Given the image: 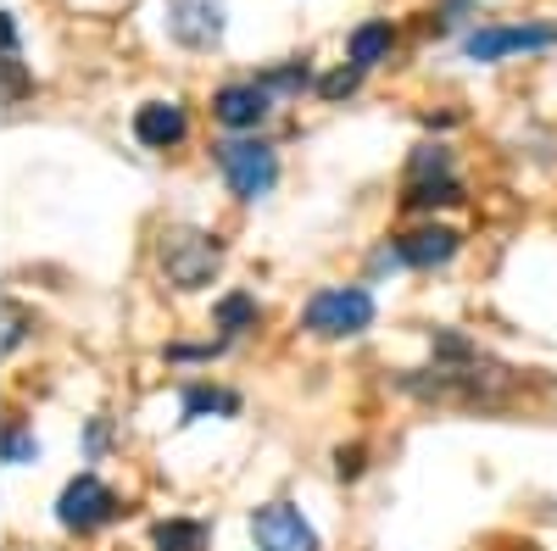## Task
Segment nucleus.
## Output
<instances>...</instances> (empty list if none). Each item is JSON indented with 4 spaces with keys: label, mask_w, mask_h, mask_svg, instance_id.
<instances>
[{
    "label": "nucleus",
    "mask_w": 557,
    "mask_h": 551,
    "mask_svg": "<svg viewBox=\"0 0 557 551\" xmlns=\"http://www.w3.org/2000/svg\"><path fill=\"white\" fill-rule=\"evenodd\" d=\"M184 134H190V117H184L178 101H146V107L134 112V140H139V146H151V151L178 146Z\"/></svg>",
    "instance_id": "9"
},
{
    "label": "nucleus",
    "mask_w": 557,
    "mask_h": 551,
    "mask_svg": "<svg viewBox=\"0 0 557 551\" xmlns=\"http://www.w3.org/2000/svg\"><path fill=\"white\" fill-rule=\"evenodd\" d=\"M335 468H341L346 479H357V474H362V451H357V446H351V451H341V463H335Z\"/></svg>",
    "instance_id": "20"
},
{
    "label": "nucleus",
    "mask_w": 557,
    "mask_h": 551,
    "mask_svg": "<svg viewBox=\"0 0 557 551\" xmlns=\"http://www.w3.org/2000/svg\"><path fill=\"white\" fill-rule=\"evenodd\" d=\"M112 518H117V496H112L96 474H78V479L62 490V501H57V524L73 529V535H89V529H101V524H112Z\"/></svg>",
    "instance_id": "5"
},
{
    "label": "nucleus",
    "mask_w": 557,
    "mask_h": 551,
    "mask_svg": "<svg viewBox=\"0 0 557 551\" xmlns=\"http://www.w3.org/2000/svg\"><path fill=\"white\" fill-rule=\"evenodd\" d=\"M412 212H435V206H457L462 201V184L457 173L451 178H407V196H401Z\"/></svg>",
    "instance_id": "12"
},
{
    "label": "nucleus",
    "mask_w": 557,
    "mask_h": 551,
    "mask_svg": "<svg viewBox=\"0 0 557 551\" xmlns=\"http://www.w3.org/2000/svg\"><path fill=\"white\" fill-rule=\"evenodd\" d=\"M151 540H157V551H207V529L196 518H168L151 529Z\"/></svg>",
    "instance_id": "13"
},
{
    "label": "nucleus",
    "mask_w": 557,
    "mask_h": 551,
    "mask_svg": "<svg viewBox=\"0 0 557 551\" xmlns=\"http://www.w3.org/2000/svg\"><path fill=\"white\" fill-rule=\"evenodd\" d=\"M201 412H240V396H228V390H207V385L184 390V424L201 418Z\"/></svg>",
    "instance_id": "15"
},
{
    "label": "nucleus",
    "mask_w": 557,
    "mask_h": 551,
    "mask_svg": "<svg viewBox=\"0 0 557 551\" xmlns=\"http://www.w3.org/2000/svg\"><path fill=\"white\" fill-rule=\"evenodd\" d=\"M407 178H451V151L446 146H418Z\"/></svg>",
    "instance_id": "16"
},
{
    "label": "nucleus",
    "mask_w": 557,
    "mask_h": 551,
    "mask_svg": "<svg viewBox=\"0 0 557 551\" xmlns=\"http://www.w3.org/2000/svg\"><path fill=\"white\" fill-rule=\"evenodd\" d=\"M396 251H401L407 267H446L462 251V235L446 223H424V228H412L407 240H396Z\"/></svg>",
    "instance_id": "10"
},
{
    "label": "nucleus",
    "mask_w": 557,
    "mask_h": 551,
    "mask_svg": "<svg viewBox=\"0 0 557 551\" xmlns=\"http://www.w3.org/2000/svg\"><path fill=\"white\" fill-rule=\"evenodd\" d=\"M251 535L257 551H318V529L290 508V501H268L251 513Z\"/></svg>",
    "instance_id": "6"
},
{
    "label": "nucleus",
    "mask_w": 557,
    "mask_h": 551,
    "mask_svg": "<svg viewBox=\"0 0 557 551\" xmlns=\"http://www.w3.org/2000/svg\"><path fill=\"white\" fill-rule=\"evenodd\" d=\"M212 317H218V329H223V335H240V329H257V301L235 290V296H223V301H218V312H212Z\"/></svg>",
    "instance_id": "14"
},
{
    "label": "nucleus",
    "mask_w": 557,
    "mask_h": 551,
    "mask_svg": "<svg viewBox=\"0 0 557 551\" xmlns=\"http://www.w3.org/2000/svg\"><path fill=\"white\" fill-rule=\"evenodd\" d=\"M223 28H228L223 0H168V34L184 51H212L223 39Z\"/></svg>",
    "instance_id": "7"
},
{
    "label": "nucleus",
    "mask_w": 557,
    "mask_h": 551,
    "mask_svg": "<svg viewBox=\"0 0 557 551\" xmlns=\"http://www.w3.org/2000/svg\"><path fill=\"white\" fill-rule=\"evenodd\" d=\"M357 78H362V67H341V73H330V78H323L318 89H323L330 101H341V96H351V89H357Z\"/></svg>",
    "instance_id": "19"
},
{
    "label": "nucleus",
    "mask_w": 557,
    "mask_h": 551,
    "mask_svg": "<svg viewBox=\"0 0 557 551\" xmlns=\"http://www.w3.org/2000/svg\"><path fill=\"white\" fill-rule=\"evenodd\" d=\"M218 167H223L228 190H235L240 201H262L273 190V178H278V156L262 140H228V146H218Z\"/></svg>",
    "instance_id": "3"
},
{
    "label": "nucleus",
    "mask_w": 557,
    "mask_h": 551,
    "mask_svg": "<svg viewBox=\"0 0 557 551\" xmlns=\"http://www.w3.org/2000/svg\"><path fill=\"white\" fill-rule=\"evenodd\" d=\"M28 456H39V440H34V435H23V429H12V435H7V463H12V468H23Z\"/></svg>",
    "instance_id": "18"
},
{
    "label": "nucleus",
    "mask_w": 557,
    "mask_h": 551,
    "mask_svg": "<svg viewBox=\"0 0 557 551\" xmlns=\"http://www.w3.org/2000/svg\"><path fill=\"white\" fill-rule=\"evenodd\" d=\"M368 324H374V296L362 285H330L301 312V329L318 335V340H346V335H362Z\"/></svg>",
    "instance_id": "1"
},
{
    "label": "nucleus",
    "mask_w": 557,
    "mask_h": 551,
    "mask_svg": "<svg viewBox=\"0 0 557 551\" xmlns=\"http://www.w3.org/2000/svg\"><path fill=\"white\" fill-rule=\"evenodd\" d=\"M557 39V28H541V23H491V28H474L462 39V57L469 62H502V57H519V51H546Z\"/></svg>",
    "instance_id": "4"
},
{
    "label": "nucleus",
    "mask_w": 557,
    "mask_h": 551,
    "mask_svg": "<svg viewBox=\"0 0 557 551\" xmlns=\"http://www.w3.org/2000/svg\"><path fill=\"white\" fill-rule=\"evenodd\" d=\"M430 351H435L441 362H474V356H480L474 340L457 335V329H435V335H430Z\"/></svg>",
    "instance_id": "17"
},
{
    "label": "nucleus",
    "mask_w": 557,
    "mask_h": 551,
    "mask_svg": "<svg viewBox=\"0 0 557 551\" xmlns=\"http://www.w3.org/2000/svg\"><path fill=\"white\" fill-rule=\"evenodd\" d=\"M218 262H223V246L212 235H196V228H173V235H162V267H168V279L178 290L212 285Z\"/></svg>",
    "instance_id": "2"
},
{
    "label": "nucleus",
    "mask_w": 557,
    "mask_h": 551,
    "mask_svg": "<svg viewBox=\"0 0 557 551\" xmlns=\"http://www.w3.org/2000/svg\"><path fill=\"white\" fill-rule=\"evenodd\" d=\"M391 45H396V28L391 23H362V28H351V45H346V57H351V67H380L385 57H391Z\"/></svg>",
    "instance_id": "11"
},
{
    "label": "nucleus",
    "mask_w": 557,
    "mask_h": 551,
    "mask_svg": "<svg viewBox=\"0 0 557 551\" xmlns=\"http://www.w3.org/2000/svg\"><path fill=\"white\" fill-rule=\"evenodd\" d=\"M268 107H273V96H268L257 78L251 84H223L218 96H212V117L223 128H257L268 117Z\"/></svg>",
    "instance_id": "8"
}]
</instances>
